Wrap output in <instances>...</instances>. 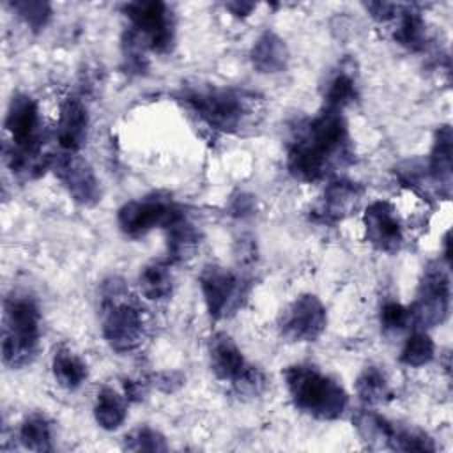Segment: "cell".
<instances>
[{
  "label": "cell",
  "instance_id": "1",
  "mask_svg": "<svg viewBox=\"0 0 453 453\" xmlns=\"http://www.w3.org/2000/svg\"><path fill=\"white\" fill-rule=\"evenodd\" d=\"M349 129L342 110H322L299 124L287 149V168L303 182H317L342 166L350 154Z\"/></svg>",
  "mask_w": 453,
  "mask_h": 453
},
{
  "label": "cell",
  "instance_id": "2",
  "mask_svg": "<svg viewBox=\"0 0 453 453\" xmlns=\"http://www.w3.org/2000/svg\"><path fill=\"white\" fill-rule=\"evenodd\" d=\"M101 331L106 343L120 354L136 350L147 334L145 313L126 281L111 276L103 281L99 294Z\"/></svg>",
  "mask_w": 453,
  "mask_h": 453
},
{
  "label": "cell",
  "instance_id": "3",
  "mask_svg": "<svg viewBox=\"0 0 453 453\" xmlns=\"http://www.w3.org/2000/svg\"><path fill=\"white\" fill-rule=\"evenodd\" d=\"M186 103L200 120L221 133H241L262 115V101L241 88H195L186 94Z\"/></svg>",
  "mask_w": 453,
  "mask_h": 453
},
{
  "label": "cell",
  "instance_id": "4",
  "mask_svg": "<svg viewBox=\"0 0 453 453\" xmlns=\"http://www.w3.org/2000/svg\"><path fill=\"white\" fill-rule=\"evenodd\" d=\"M283 379L292 403L315 419H338L349 405L342 384L311 365L287 366Z\"/></svg>",
  "mask_w": 453,
  "mask_h": 453
},
{
  "label": "cell",
  "instance_id": "5",
  "mask_svg": "<svg viewBox=\"0 0 453 453\" xmlns=\"http://www.w3.org/2000/svg\"><path fill=\"white\" fill-rule=\"evenodd\" d=\"M41 338V313L28 296L12 294L4 301L2 359L9 368H21L35 357Z\"/></svg>",
  "mask_w": 453,
  "mask_h": 453
},
{
  "label": "cell",
  "instance_id": "6",
  "mask_svg": "<svg viewBox=\"0 0 453 453\" xmlns=\"http://www.w3.org/2000/svg\"><path fill=\"white\" fill-rule=\"evenodd\" d=\"M451 285L449 274L442 262L432 260L426 264L414 303L409 306L411 322L418 327L441 326L449 315Z\"/></svg>",
  "mask_w": 453,
  "mask_h": 453
},
{
  "label": "cell",
  "instance_id": "7",
  "mask_svg": "<svg viewBox=\"0 0 453 453\" xmlns=\"http://www.w3.org/2000/svg\"><path fill=\"white\" fill-rule=\"evenodd\" d=\"M209 363L212 373L230 382L241 393H258L265 380L264 373L250 365L228 333H216L209 340Z\"/></svg>",
  "mask_w": 453,
  "mask_h": 453
},
{
  "label": "cell",
  "instance_id": "8",
  "mask_svg": "<svg viewBox=\"0 0 453 453\" xmlns=\"http://www.w3.org/2000/svg\"><path fill=\"white\" fill-rule=\"evenodd\" d=\"M124 14L131 23V32L156 53H166L173 46L175 23L172 11L159 0H138L124 4Z\"/></svg>",
  "mask_w": 453,
  "mask_h": 453
},
{
  "label": "cell",
  "instance_id": "9",
  "mask_svg": "<svg viewBox=\"0 0 453 453\" xmlns=\"http://www.w3.org/2000/svg\"><path fill=\"white\" fill-rule=\"evenodd\" d=\"M182 214L184 211L170 196L156 193L126 202L117 212V223L122 234L136 239L154 228L165 230Z\"/></svg>",
  "mask_w": 453,
  "mask_h": 453
},
{
  "label": "cell",
  "instance_id": "10",
  "mask_svg": "<svg viewBox=\"0 0 453 453\" xmlns=\"http://www.w3.org/2000/svg\"><path fill=\"white\" fill-rule=\"evenodd\" d=\"M198 281L207 311L212 319L219 320L230 317L242 304L246 285L239 274L221 265L209 264L202 269Z\"/></svg>",
  "mask_w": 453,
  "mask_h": 453
},
{
  "label": "cell",
  "instance_id": "11",
  "mask_svg": "<svg viewBox=\"0 0 453 453\" xmlns=\"http://www.w3.org/2000/svg\"><path fill=\"white\" fill-rule=\"evenodd\" d=\"M278 324L281 336L288 342H315L327 326L326 306L317 296L303 294L283 310Z\"/></svg>",
  "mask_w": 453,
  "mask_h": 453
},
{
  "label": "cell",
  "instance_id": "12",
  "mask_svg": "<svg viewBox=\"0 0 453 453\" xmlns=\"http://www.w3.org/2000/svg\"><path fill=\"white\" fill-rule=\"evenodd\" d=\"M51 170L69 196L85 207L101 200V186L92 166L78 152H60L53 156Z\"/></svg>",
  "mask_w": 453,
  "mask_h": 453
},
{
  "label": "cell",
  "instance_id": "13",
  "mask_svg": "<svg viewBox=\"0 0 453 453\" xmlns=\"http://www.w3.org/2000/svg\"><path fill=\"white\" fill-rule=\"evenodd\" d=\"M366 241L382 253H396L402 246V223L395 207L386 200L372 202L363 214Z\"/></svg>",
  "mask_w": 453,
  "mask_h": 453
},
{
  "label": "cell",
  "instance_id": "14",
  "mask_svg": "<svg viewBox=\"0 0 453 453\" xmlns=\"http://www.w3.org/2000/svg\"><path fill=\"white\" fill-rule=\"evenodd\" d=\"M88 133V113L81 99L71 96L60 104L57 122V142L62 152H78Z\"/></svg>",
  "mask_w": 453,
  "mask_h": 453
},
{
  "label": "cell",
  "instance_id": "15",
  "mask_svg": "<svg viewBox=\"0 0 453 453\" xmlns=\"http://www.w3.org/2000/svg\"><path fill=\"white\" fill-rule=\"evenodd\" d=\"M363 189L356 182L334 180L326 188L315 212L322 221H340L357 207Z\"/></svg>",
  "mask_w": 453,
  "mask_h": 453
},
{
  "label": "cell",
  "instance_id": "16",
  "mask_svg": "<svg viewBox=\"0 0 453 453\" xmlns=\"http://www.w3.org/2000/svg\"><path fill=\"white\" fill-rule=\"evenodd\" d=\"M451 127L441 126L435 131L430 159L426 165L434 188L444 198L449 196L451 189Z\"/></svg>",
  "mask_w": 453,
  "mask_h": 453
},
{
  "label": "cell",
  "instance_id": "17",
  "mask_svg": "<svg viewBox=\"0 0 453 453\" xmlns=\"http://www.w3.org/2000/svg\"><path fill=\"white\" fill-rule=\"evenodd\" d=\"M253 67L264 74L281 73L288 64V48L274 32H264L250 51Z\"/></svg>",
  "mask_w": 453,
  "mask_h": 453
},
{
  "label": "cell",
  "instance_id": "18",
  "mask_svg": "<svg viewBox=\"0 0 453 453\" xmlns=\"http://www.w3.org/2000/svg\"><path fill=\"white\" fill-rule=\"evenodd\" d=\"M393 21H396L393 37L398 44L411 51H421L426 46V25L419 11L409 5H398Z\"/></svg>",
  "mask_w": 453,
  "mask_h": 453
},
{
  "label": "cell",
  "instance_id": "19",
  "mask_svg": "<svg viewBox=\"0 0 453 453\" xmlns=\"http://www.w3.org/2000/svg\"><path fill=\"white\" fill-rule=\"evenodd\" d=\"M166 232V248H168V264H179L191 258L198 248V230L188 219L186 214L177 218L172 225L165 228Z\"/></svg>",
  "mask_w": 453,
  "mask_h": 453
},
{
  "label": "cell",
  "instance_id": "20",
  "mask_svg": "<svg viewBox=\"0 0 453 453\" xmlns=\"http://www.w3.org/2000/svg\"><path fill=\"white\" fill-rule=\"evenodd\" d=\"M354 426L357 428L359 435L365 442H368L372 448H388L391 449V442L395 439L398 425L391 423L384 416L377 414L375 411L359 409L354 418Z\"/></svg>",
  "mask_w": 453,
  "mask_h": 453
},
{
  "label": "cell",
  "instance_id": "21",
  "mask_svg": "<svg viewBox=\"0 0 453 453\" xmlns=\"http://www.w3.org/2000/svg\"><path fill=\"white\" fill-rule=\"evenodd\" d=\"M127 416V400L120 396L113 388L104 386L96 396L94 418L104 430H117Z\"/></svg>",
  "mask_w": 453,
  "mask_h": 453
},
{
  "label": "cell",
  "instance_id": "22",
  "mask_svg": "<svg viewBox=\"0 0 453 453\" xmlns=\"http://www.w3.org/2000/svg\"><path fill=\"white\" fill-rule=\"evenodd\" d=\"M138 285H140L142 294L150 301L168 299L173 290V278H172L170 264L166 260L147 264L138 276Z\"/></svg>",
  "mask_w": 453,
  "mask_h": 453
},
{
  "label": "cell",
  "instance_id": "23",
  "mask_svg": "<svg viewBox=\"0 0 453 453\" xmlns=\"http://www.w3.org/2000/svg\"><path fill=\"white\" fill-rule=\"evenodd\" d=\"M51 372L55 380L65 389L80 388L87 379V365L83 359L69 349H58L51 361Z\"/></svg>",
  "mask_w": 453,
  "mask_h": 453
},
{
  "label": "cell",
  "instance_id": "24",
  "mask_svg": "<svg viewBox=\"0 0 453 453\" xmlns=\"http://www.w3.org/2000/svg\"><path fill=\"white\" fill-rule=\"evenodd\" d=\"M19 442L30 451H51L53 432L51 423L44 414H30L19 426Z\"/></svg>",
  "mask_w": 453,
  "mask_h": 453
},
{
  "label": "cell",
  "instance_id": "25",
  "mask_svg": "<svg viewBox=\"0 0 453 453\" xmlns=\"http://www.w3.org/2000/svg\"><path fill=\"white\" fill-rule=\"evenodd\" d=\"M356 393L366 405L382 403L391 396L388 379L384 372L377 366H366L359 373L356 380Z\"/></svg>",
  "mask_w": 453,
  "mask_h": 453
},
{
  "label": "cell",
  "instance_id": "26",
  "mask_svg": "<svg viewBox=\"0 0 453 453\" xmlns=\"http://www.w3.org/2000/svg\"><path fill=\"white\" fill-rule=\"evenodd\" d=\"M357 99V85L354 80V74L347 69L338 71L327 83L326 94H324V106L343 110L347 104L354 103Z\"/></svg>",
  "mask_w": 453,
  "mask_h": 453
},
{
  "label": "cell",
  "instance_id": "27",
  "mask_svg": "<svg viewBox=\"0 0 453 453\" xmlns=\"http://www.w3.org/2000/svg\"><path fill=\"white\" fill-rule=\"evenodd\" d=\"M434 352H435V345L432 338L425 331H414L407 338L400 352V361L407 366H423L432 361Z\"/></svg>",
  "mask_w": 453,
  "mask_h": 453
},
{
  "label": "cell",
  "instance_id": "28",
  "mask_svg": "<svg viewBox=\"0 0 453 453\" xmlns=\"http://www.w3.org/2000/svg\"><path fill=\"white\" fill-rule=\"evenodd\" d=\"M124 449L129 451H166L168 444L161 432L150 426H138L124 437Z\"/></svg>",
  "mask_w": 453,
  "mask_h": 453
},
{
  "label": "cell",
  "instance_id": "29",
  "mask_svg": "<svg viewBox=\"0 0 453 453\" xmlns=\"http://www.w3.org/2000/svg\"><path fill=\"white\" fill-rule=\"evenodd\" d=\"M12 11L34 30H41L46 27L48 19L51 18V5L42 0H21V2H11Z\"/></svg>",
  "mask_w": 453,
  "mask_h": 453
},
{
  "label": "cell",
  "instance_id": "30",
  "mask_svg": "<svg viewBox=\"0 0 453 453\" xmlns=\"http://www.w3.org/2000/svg\"><path fill=\"white\" fill-rule=\"evenodd\" d=\"M411 322V310L396 301H388L380 308V324L388 331L403 329Z\"/></svg>",
  "mask_w": 453,
  "mask_h": 453
},
{
  "label": "cell",
  "instance_id": "31",
  "mask_svg": "<svg viewBox=\"0 0 453 453\" xmlns=\"http://www.w3.org/2000/svg\"><path fill=\"white\" fill-rule=\"evenodd\" d=\"M365 7L372 12V18H375L380 23L393 21L398 11V4H388V2H370Z\"/></svg>",
  "mask_w": 453,
  "mask_h": 453
},
{
  "label": "cell",
  "instance_id": "32",
  "mask_svg": "<svg viewBox=\"0 0 453 453\" xmlns=\"http://www.w3.org/2000/svg\"><path fill=\"white\" fill-rule=\"evenodd\" d=\"M147 386L149 382L145 380H138V379H126L122 382V388H124V396L127 402H138L145 396L147 393Z\"/></svg>",
  "mask_w": 453,
  "mask_h": 453
},
{
  "label": "cell",
  "instance_id": "33",
  "mask_svg": "<svg viewBox=\"0 0 453 453\" xmlns=\"http://www.w3.org/2000/svg\"><path fill=\"white\" fill-rule=\"evenodd\" d=\"M253 209V200L251 196H246V195H241L239 198H234V205H232V211L239 216H244L248 214L250 211Z\"/></svg>",
  "mask_w": 453,
  "mask_h": 453
},
{
  "label": "cell",
  "instance_id": "34",
  "mask_svg": "<svg viewBox=\"0 0 453 453\" xmlns=\"http://www.w3.org/2000/svg\"><path fill=\"white\" fill-rule=\"evenodd\" d=\"M228 11H232L235 16H248L251 12V9L255 7V4L251 2H232L225 5Z\"/></svg>",
  "mask_w": 453,
  "mask_h": 453
}]
</instances>
